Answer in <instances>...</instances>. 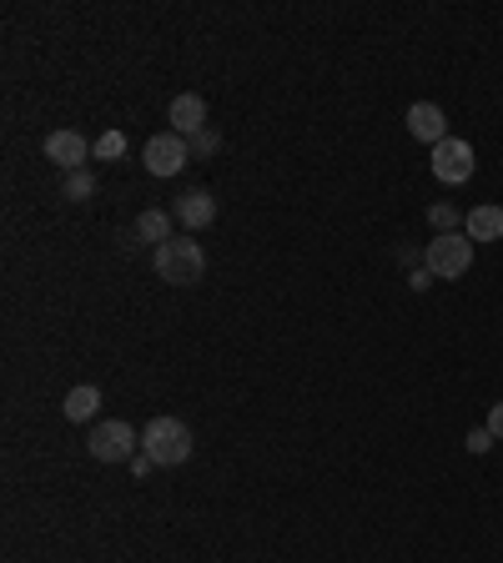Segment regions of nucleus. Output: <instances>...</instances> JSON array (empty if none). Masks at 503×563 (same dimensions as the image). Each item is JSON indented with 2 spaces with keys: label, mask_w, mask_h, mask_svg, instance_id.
Segmentation results:
<instances>
[{
  "label": "nucleus",
  "mask_w": 503,
  "mask_h": 563,
  "mask_svg": "<svg viewBox=\"0 0 503 563\" xmlns=\"http://www.w3.org/2000/svg\"><path fill=\"white\" fill-rule=\"evenodd\" d=\"M142 458H152L156 468H181L192 458V428L181 418H152L142 432Z\"/></svg>",
  "instance_id": "obj_1"
},
{
  "label": "nucleus",
  "mask_w": 503,
  "mask_h": 563,
  "mask_svg": "<svg viewBox=\"0 0 503 563\" xmlns=\"http://www.w3.org/2000/svg\"><path fill=\"white\" fill-rule=\"evenodd\" d=\"M152 267H156L161 282H171V288H192V282H202L206 257H202V247H197L192 237H171L167 247H156Z\"/></svg>",
  "instance_id": "obj_2"
},
{
  "label": "nucleus",
  "mask_w": 503,
  "mask_h": 563,
  "mask_svg": "<svg viewBox=\"0 0 503 563\" xmlns=\"http://www.w3.org/2000/svg\"><path fill=\"white\" fill-rule=\"evenodd\" d=\"M423 262H428L433 277L454 282V277H463L468 267H473V241H468L463 232H438V237L423 247Z\"/></svg>",
  "instance_id": "obj_3"
},
{
  "label": "nucleus",
  "mask_w": 503,
  "mask_h": 563,
  "mask_svg": "<svg viewBox=\"0 0 503 563\" xmlns=\"http://www.w3.org/2000/svg\"><path fill=\"white\" fill-rule=\"evenodd\" d=\"M86 448H91V458H97V463H132V453L142 448V438H136L132 423L111 418V423H97V428H91Z\"/></svg>",
  "instance_id": "obj_4"
},
{
  "label": "nucleus",
  "mask_w": 503,
  "mask_h": 563,
  "mask_svg": "<svg viewBox=\"0 0 503 563\" xmlns=\"http://www.w3.org/2000/svg\"><path fill=\"white\" fill-rule=\"evenodd\" d=\"M473 146L463 142V136H448V142L433 146V177L444 181V187H463L468 177H473Z\"/></svg>",
  "instance_id": "obj_5"
},
{
  "label": "nucleus",
  "mask_w": 503,
  "mask_h": 563,
  "mask_svg": "<svg viewBox=\"0 0 503 563\" xmlns=\"http://www.w3.org/2000/svg\"><path fill=\"white\" fill-rule=\"evenodd\" d=\"M142 161H146V171H152V177H177V171L187 167V136H177V132H156L152 142H146Z\"/></svg>",
  "instance_id": "obj_6"
},
{
  "label": "nucleus",
  "mask_w": 503,
  "mask_h": 563,
  "mask_svg": "<svg viewBox=\"0 0 503 563\" xmlns=\"http://www.w3.org/2000/svg\"><path fill=\"white\" fill-rule=\"evenodd\" d=\"M86 156H91V146H86L81 132H51V136H46V161H56V167L81 171Z\"/></svg>",
  "instance_id": "obj_7"
},
{
  "label": "nucleus",
  "mask_w": 503,
  "mask_h": 563,
  "mask_svg": "<svg viewBox=\"0 0 503 563\" xmlns=\"http://www.w3.org/2000/svg\"><path fill=\"white\" fill-rule=\"evenodd\" d=\"M407 132L418 136V142L438 146V142H448V116L433 101H418V106H407Z\"/></svg>",
  "instance_id": "obj_8"
},
{
  "label": "nucleus",
  "mask_w": 503,
  "mask_h": 563,
  "mask_svg": "<svg viewBox=\"0 0 503 563\" xmlns=\"http://www.w3.org/2000/svg\"><path fill=\"white\" fill-rule=\"evenodd\" d=\"M167 121H171V132H177V136H202L206 132V101L187 91V97L171 101Z\"/></svg>",
  "instance_id": "obj_9"
},
{
  "label": "nucleus",
  "mask_w": 503,
  "mask_h": 563,
  "mask_svg": "<svg viewBox=\"0 0 503 563\" xmlns=\"http://www.w3.org/2000/svg\"><path fill=\"white\" fill-rule=\"evenodd\" d=\"M181 222L187 232H202V227H212L216 222V202H212V192H187V196H177V212H171Z\"/></svg>",
  "instance_id": "obj_10"
},
{
  "label": "nucleus",
  "mask_w": 503,
  "mask_h": 563,
  "mask_svg": "<svg viewBox=\"0 0 503 563\" xmlns=\"http://www.w3.org/2000/svg\"><path fill=\"white\" fill-rule=\"evenodd\" d=\"M463 237L468 241H499L503 237V206H473V212L463 216Z\"/></svg>",
  "instance_id": "obj_11"
},
{
  "label": "nucleus",
  "mask_w": 503,
  "mask_h": 563,
  "mask_svg": "<svg viewBox=\"0 0 503 563\" xmlns=\"http://www.w3.org/2000/svg\"><path fill=\"white\" fill-rule=\"evenodd\" d=\"M60 408H66V418H71V423H86V418H97L101 393L91 383H81V387H71V393H66V403H60Z\"/></svg>",
  "instance_id": "obj_12"
},
{
  "label": "nucleus",
  "mask_w": 503,
  "mask_h": 563,
  "mask_svg": "<svg viewBox=\"0 0 503 563\" xmlns=\"http://www.w3.org/2000/svg\"><path fill=\"white\" fill-rule=\"evenodd\" d=\"M136 232H142V241H156V247H167V241H171V216L152 206V212L136 216Z\"/></svg>",
  "instance_id": "obj_13"
},
{
  "label": "nucleus",
  "mask_w": 503,
  "mask_h": 563,
  "mask_svg": "<svg viewBox=\"0 0 503 563\" xmlns=\"http://www.w3.org/2000/svg\"><path fill=\"white\" fill-rule=\"evenodd\" d=\"M97 196V177L91 171H66V202H91Z\"/></svg>",
  "instance_id": "obj_14"
},
{
  "label": "nucleus",
  "mask_w": 503,
  "mask_h": 563,
  "mask_svg": "<svg viewBox=\"0 0 503 563\" xmlns=\"http://www.w3.org/2000/svg\"><path fill=\"white\" fill-rule=\"evenodd\" d=\"M91 151H97L101 161H116V156L126 151V136H121V132H107V136H101L97 146H91Z\"/></svg>",
  "instance_id": "obj_15"
},
{
  "label": "nucleus",
  "mask_w": 503,
  "mask_h": 563,
  "mask_svg": "<svg viewBox=\"0 0 503 563\" xmlns=\"http://www.w3.org/2000/svg\"><path fill=\"white\" fill-rule=\"evenodd\" d=\"M493 443H499V438H493L489 428H473V432H468V448H473V453H489Z\"/></svg>",
  "instance_id": "obj_16"
},
{
  "label": "nucleus",
  "mask_w": 503,
  "mask_h": 563,
  "mask_svg": "<svg viewBox=\"0 0 503 563\" xmlns=\"http://www.w3.org/2000/svg\"><path fill=\"white\" fill-rule=\"evenodd\" d=\"M489 432L503 443V403H493V408H489Z\"/></svg>",
  "instance_id": "obj_17"
},
{
  "label": "nucleus",
  "mask_w": 503,
  "mask_h": 563,
  "mask_svg": "<svg viewBox=\"0 0 503 563\" xmlns=\"http://www.w3.org/2000/svg\"><path fill=\"white\" fill-rule=\"evenodd\" d=\"M433 222H438V227H454V222H458V212H454V206H433Z\"/></svg>",
  "instance_id": "obj_18"
}]
</instances>
